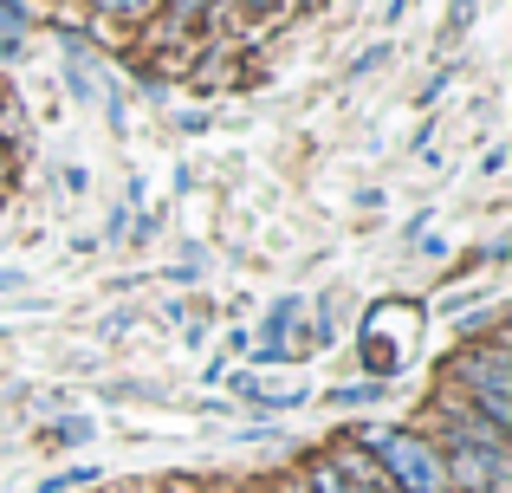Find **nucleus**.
Segmentation results:
<instances>
[{
	"label": "nucleus",
	"instance_id": "nucleus-1",
	"mask_svg": "<svg viewBox=\"0 0 512 493\" xmlns=\"http://www.w3.org/2000/svg\"><path fill=\"white\" fill-rule=\"evenodd\" d=\"M357 442L376 455V474L389 481V493H448V468H441L435 442L402 429H357Z\"/></svg>",
	"mask_w": 512,
	"mask_h": 493
},
{
	"label": "nucleus",
	"instance_id": "nucleus-2",
	"mask_svg": "<svg viewBox=\"0 0 512 493\" xmlns=\"http://www.w3.org/2000/svg\"><path fill=\"white\" fill-rule=\"evenodd\" d=\"M461 390L474 396L480 422H493V429H512V357L500 344H487V351L461 357Z\"/></svg>",
	"mask_w": 512,
	"mask_h": 493
},
{
	"label": "nucleus",
	"instance_id": "nucleus-3",
	"mask_svg": "<svg viewBox=\"0 0 512 493\" xmlns=\"http://www.w3.org/2000/svg\"><path fill=\"white\" fill-rule=\"evenodd\" d=\"M240 396H247L253 409H299L305 383H253V377H240Z\"/></svg>",
	"mask_w": 512,
	"mask_h": 493
},
{
	"label": "nucleus",
	"instance_id": "nucleus-4",
	"mask_svg": "<svg viewBox=\"0 0 512 493\" xmlns=\"http://www.w3.org/2000/svg\"><path fill=\"white\" fill-rule=\"evenodd\" d=\"M72 487H98V468H65V474L39 481V493H72Z\"/></svg>",
	"mask_w": 512,
	"mask_h": 493
},
{
	"label": "nucleus",
	"instance_id": "nucleus-5",
	"mask_svg": "<svg viewBox=\"0 0 512 493\" xmlns=\"http://www.w3.org/2000/svg\"><path fill=\"white\" fill-rule=\"evenodd\" d=\"M376 396H383V383H344V390H331V403H344V409H357V403H376Z\"/></svg>",
	"mask_w": 512,
	"mask_h": 493
},
{
	"label": "nucleus",
	"instance_id": "nucleus-6",
	"mask_svg": "<svg viewBox=\"0 0 512 493\" xmlns=\"http://www.w3.org/2000/svg\"><path fill=\"white\" fill-rule=\"evenodd\" d=\"M98 7H104V13H117V20H150L163 0H98Z\"/></svg>",
	"mask_w": 512,
	"mask_h": 493
},
{
	"label": "nucleus",
	"instance_id": "nucleus-7",
	"mask_svg": "<svg viewBox=\"0 0 512 493\" xmlns=\"http://www.w3.org/2000/svg\"><path fill=\"white\" fill-rule=\"evenodd\" d=\"M163 7L175 13V26H195V20H201V13H208V7H214V0H163Z\"/></svg>",
	"mask_w": 512,
	"mask_h": 493
},
{
	"label": "nucleus",
	"instance_id": "nucleus-8",
	"mask_svg": "<svg viewBox=\"0 0 512 493\" xmlns=\"http://www.w3.org/2000/svg\"><path fill=\"white\" fill-rule=\"evenodd\" d=\"M474 20V0H454V26H467Z\"/></svg>",
	"mask_w": 512,
	"mask_h": 493
},
{
	"label": "nucleus",
	"instance_id": "nucleus-9",
	"mask_svg": "<svg viewBox=\"0 0 512 493\" xmlns=\"http://www.w3.org/2000/svg\"><path fill=\"white\" fill-rule=\"evenodd\" d=\"M299 7H325V0H299Z\"/></svg>",
	"mask_w": 512,
	"mask_h": 493
},
{
	"label": "nucleus",
	"instance_id": "nucleus-10",
	"mask_svg": "<svg viewBox=\"0 0 512 493\" xmlns=\"http://www.w3.org/2000/svg\"><path fill=\"white\" fill-rule=\"evenodd\" d=\"M0 169H7V143H0Z\"/></svg>",
	"mask_w": 512,
	"mask_h": 493
},
{
	"label": "nucleus",
	"instance_id": "nucleus-11",
	"mask_svg": "<svg viewBox=\"0 0 512 493\" xmlns=\"http://www.w3.org/2000/svg\"><path fill=\"white\" fill-rule=\"evenodd\" d=\"M124 493H143V487H124Z\"/></svg>",
	"mask_w": 512,
	"mask_h": 493
}]
</instances>
